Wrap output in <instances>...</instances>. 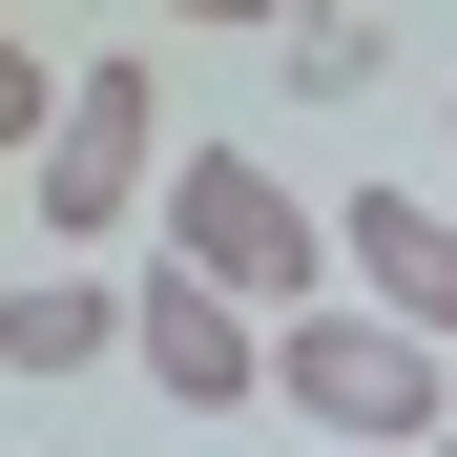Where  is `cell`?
<instances>
[{
    "label": "cell",
    "mask_w": 457,
    "mask_h": 457,
    "mask_svg": "<svg viewBox=\"0 0 457 457\" xmlns=\"http://www.w3.org/2000/svg\"><path fill=\"white\" fill-rule=\"evenodd\" d=\"M270 84H291V104H353V84H374V21H312V0H291V62H270Z\"/></svg>",
    "instance_id": "obj_7"
},
{
    "label": "cell",
    "mask_w": 457,
    "mask_h": 457,
    "mask_svg": "<svg viewBox=\"0 0 457 457\" xmlns=\"http://www.w3.org/2000/svg\"><path fill=\"white\" fill-rule=\"evenodd\" d=\"M416 457H457V416H436V436H416Z\"/></svg>",
    "instance_id": "obj_10"
},
{
    "label": "cell",
    "mask_w": 457,
    "mask_h": 457,
    "mask_svg": "<svg viewBox=\"0 0 457 457\" xmlns=\"http://www.w3.org/2000/svg\"><path fill=\"white\" fill-rule=\"evenodd\" d=\"M167 21H291V0H167Z\"/></svg>",
    "instance_id": "obj_9"
},
{
    "label": "cell",
    "mask_w": 457,
    "mask_h": 457,
    "mask_svg": "<svg viewBox=\"0 0 457 457\" xmlns=\"http://www.w3.org/2000/svg\"><path fill=\"white\" fill-rule=\"evenodd\" d=\"M125 353H145V395H187V416L270 395V312H228V291L167 270V250H145V291H125Z\"/></svg>",
    "instance_id": "obj_4"
},
{
    "label": "cell",
    "mask_w": 457,
    "mask_h": 457,
    "mask_svg": "<svg viewBox=\"0 0 457 457\" xmlns=\"http://www.w3.org/2000/svg\"><path fill=\"white\" fill-rule=\"evenodd\" d=\"M62 125V42H21V21H0V145H42Z\"/></svg>",
    "instance_id": "obj_8"
},
{
    "label": "cell",
    "mask_w": 457,
    "mask_h": 457,
    "mask_svg": "<svg viewBox=\"0 0 457 457\" xmlns=\"http://www.w3.org/2000/svg\"><path fill=\"white\" fill-rule=\"evenodd\" d=\"M167 187V62H62V125H42V228H145Z\"/></svg>",
    "instance_id": "obj_3"
},
{
    "label": "cell",
    "mask_w": 457,
    "mask_h": 457,
    "mask_svg": "<svg viewBox=\"0 0 457 457\" xmlns=\"http://www.w3.org/2000/svg\"><path fill=\"white\" fill-rule=\"evenodd\" d=\"M270 395L312 416L333 457H416L436 436V333L353 312V291H312V312H270Z\"/></svg>",
    "instance_id": "obj_2"
},
{
    "label": "cell",
    "mask_w": 457,
    "mask_h": 457,
    "mask_svg": "<svg viewBox=\"0 0 457 457\" xmlns=\"http://www.w3.org/2000/svg\"><path fill=\"white\" fill-rule=\"evenodd\" d=\"M125 353V291L84 270V250H62V270H21V291H0V374H42V395H62V374H104Z\"/></svg>",
    "instance_id": "obj_6"
},
{
    "label": "cell",
    "mask_w": 457,
    "mask_h": 457,
    "mask_svg": "<svg viewBox=\"0 0 457 457\" xmlns=\"http://www.w3.org/2000/svg\"><path fill=\"white\" fill-rule=\"evenodd\" d=\"M145 228H167V270H208L228 312H312V291H333V208L291 167H250V145H167Z\"/></svg>",
    "instance_id": "obj_1"
},
{
    "label": "cell",
    "mask_w": 457,
    "mask_h": 457,
    "mask_svg": "<svg viewBox=\"0 0 457 457\" xmlns=\"http://www.w3.org/2000/svg\"><path fill=\"white\" fill-rule=\"evenodd\" d=\"M333 291L457 353V208H416V187H353V208H333Z\"/></svg>",
    "instance_id": "obj_5"
}]
</instances>
